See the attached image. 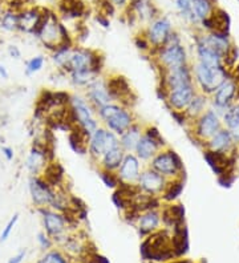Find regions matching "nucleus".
I'll use <instances>...</instances> for the list:
<instances>
[{"instance_id":"obj_23","label":"nucleus","mask_w":239,"mask_h":263,"mask_svg":"<svg viewBox=\"0 0 239 263\" xmlns=\"http://www.w3.org/2000/svg\"><path fill=\"white\" fill-rule=\"evenodd\" d=\"M46 8L43 7H25L19 11V31L27 35H35L39 31L44 18Z\"/></svg>"},{"instance_id":"obj_50","label":"nucleus","mask_w":239,"mask_h":263,"mask_svg":"<svg viewBox=\"0 0 239 263\" xmlns=\"http://www.w3.org/2000/svg\"><path fill=\"white\" fill-rule=\"evenodd\" d=\"M110 4H112L114 8H121V10H125L128 7L130 0H109Z\"/></svg>"},{"instance_id":"obj_37","label":"nucleus","mask_w":239,"mask_h":263,"mask_svg":"<svg viewBox=\"0 0 239 263\" xmlns=\"http://www.w3.org/2000/svg\"><path fill=\"white\" fill-rule=\"evenodd\" d=\"M0 25L8 32L19 31V11L6 8L0 14Z\"/></svg>"},{"instance_id":"obj_24","label":"nucleus","mask_w":239,"mask_h":263,"mask_svg":"<svg viewBox=\"0 0 239 263\" xmlns=\"http://www.w3.org/2000/svg\"><path fill=\"white\" fill-rule=\"evenodd\" d=\"M134 224L137 228V232L141 238H145V237L150 235L151 233L157 232L161 229L162 224L161 209H150V210L142 211L136 218Z\"/></svg>"},{"instance_id":"obj_43","label":"nucleus","mask_w":239,"mask_h":263,"mask_svg":"<svg viewBox=\"0 0 239 263\" xmlns=\"http://www.w3.org/2000/svg\"><path fill=\"white\" fill-rule=\"evenodd\" d=\"M18 222H19V214L16 213V214H14L10 218V221H8L7 223H6V226L3 228V232H2V234H0V242H6V241L10 238V235L12 234L15 226L18 224Z\"/></svg>"},{"instance_id":"obj_45","label":"nucleus","mask_w":239,"mask_h":263,"mask_svg":"<svg viewBox=\"0 0 239 263\" xmlns=\"http://www.w3.org/2000/svg\"><path fill=\"white\" fill-rule=\"evenodd\" d=\"M88 263H109V260L106 259L105 256H101L99 254H89Z\"/></svg>"},{"instance_id":"obj_48","label":"nucleus","mask_w":239,"mask_h":263,"mask_svg":"<svg viewBox=\"0 0 239 263\" xmlns=\"http://www.w3.org/2000/svg\"><path fill=\"white\" fill-rule=\"evenodd\" d=\"M25 254H27L25 253V250H21V251H19L16 255L11 256L7 263H21L23 262V259L25 258Z\"/></svg>"},{"instance_id":"obj_18","label":"nucleus","mask_w":239,"mask_h":263,"mask_svg":"<svg viewBox=\"0 0 239 263\" xmlns=\"http://www.w3.org/2000/svg\"><path fill=\"white\" fill-rule=\"evenodd\" d=\"M166 185H168V179L164 175H161L160 173H157L155 170H153V169L146 165L142 169L136 186H137V189L142 194L161 198Z\"/></svg>"},{"instance_id":"obj_31","label":"nucleus","mask_w":239,"mask_h":263,"mask_svg":"<svg viewBox=\"0 0 239 263\" xmlns=\"http://www.w3.org/2000/svg\"><path fill=\"white\" fill-rule=\"evenodd\" d=\"M209 104H210L209 96L198 92L197 95L194 96L193 100H191V102L189 104V106H187V108L185 109V112H183L187 119V123H193L194 120H197L202 113L206 112L209 109ZM187 127H189V125H187Z\"/></svg>"},{"instance_id":"obj_8","label":"nucleus","mask_w":239,"mask_h":263,"mask_svg":"<svg viewBox=\"0 0 239 263\" xmlns=\"http://www.w3.org/2000/svg\"><path fill=\"white\" fill-rule=\"evenodd\" d=\"M102 68H104V57L99 51L74 46L70 51L64 74L83 72V70H96L101 73Z\"/></svg>"},{"instance_id":"obj_39","label":"nucleus","mask_w":239,"mask_h":263,"mask_svg":"<svg viewBox=\"0 0 239 263\" xmlns=\"http://www.w3.org/2000/svg\"><path fill=\"white\" fill-rule=\"evenodd\" d=\"M176 8L178 11L179 16L189 24L198 25L195 16L193 14V0H174Z\"/></svg>"},{"instance_id":"obj_53","label":"nucleus","mask_w":239,"mask_h":263,"mask_svg":"<svg viewBox=\"0 0 239 263\" xmlns=\"http://www.w3.org/2000/svg\"><path fill=\"white\" fill-rule=\"evenodd\" d=\"M236 102H239V85H238V89H236Z\"/></svg>"},{"instance_id":"obj_11","label":"nucleus","mask_w":239,"mask_h":263,"mask_svg":"<svg viewBox=\"0 0 239 263\" xmlns=\"http://www.w3.org/2000/svg\"><path fill=\"white\" fill-rule=\"evenodd\" d=\"M173 32H174V28H173L172 20L165 15H158L145 28L141 29V35L148 42L151 53L161 48L162 46H165V43L168 42Z\"/></svg>"},{"instance_id":"obj_26","label":"nucleus","mask_w":239,"mask_h":263,"mask_svg":"<svg viewBox=\"0 0 239 263\" xmlns=\"http://www.w3.org/2000/svg\"><path fill=\"white\" fill-rule=\"evenodd\" d=\"M230 16L225 10L214 7L213 12L208 19L201 21L202 28L208 32H217V33H230Z\"/></svg>"},{"instance_id":"obj_9","label":"nucleus","mask_w":239,"mask_h":263,"mask_svg":"<svg viewBox=\"0 0 239 263\" xmlns=\"http://www.w3.org/2000/svg\"><path fill=\"white\" fill-rule=\"evenodd\" d=\"M187 128H189L190 134L193 136V141L204 147L205 142L210 140L219 129L223 128V124H222V117L218 113L209 108L197 120L190 123Z\"/></svg>"},{"instance_id":"obj_21","label":"nucleus","mask_w":239,"mask_h":263,"mask_svg":"<svg viewBox=\"0 0 239 263\" xmlns=\"http://www.w3.org/2000/svg\"><path fill=\"white\" fill-rule=\"evenodd\" d=\"M204 158L205 161L208 162L209 168L217 177L225 174V173H234L236 164L235 153L227 155V153H221V152L204 151Z\"/></svg>"},{"instance_id":"obj_7","label":"nucleus","mask_w":239,"mask_h":263,"mask_svg":"<svg viewBox=\"0 0 239 263\" xmlns=\"http://www.w3.org/2000/svg\"><path fill=\"white\" fill-rule=\"evenodd\" d=\"M149 168L164 175L168 181L185 177V166L182 158L174 149L166 146L160 151L148 164Z\"/></svg>"},{"instance_id":"obj_27","label":"nucleus","mask_w":239,"mask_h":263,"mask_svg":"<svg viewBox=\"0 0 239 263\" xmlns=\"http://www.w3.org/2000/svg\"><path fill=\"white\" fill-rule=\"evenodd\" d=\"M162 224L166 229L172 230L178 224L185 223V207L182 204L173 202V204H162L161 206Z\"/></svg>"},{"instance_id":"obj_32","label":"nucleus","mask_w":239,"mask_h":263,"mask_svg":"<svg viewBox=\"0 0 239 263\" xmlns=\"http://www.w3.org/2000/svg\"><path fill=\"white\" fill-rule=\"evenodd\" d=\"M42 177L53 187H64L65 172H64L63 166L60 165V162L55 161V160L50 162V165L43 172Z\"/></svg>"},{"instance_id":"obj_2","label":"nucleus","mask_w":239,"mask_h":263,"mask_svg":"<svg viewBox=\"0 0 239 263\" xmlns=\"http://www.w3.org/2000/svg\"><path fill=\"white\" fill-rule=\"evenodd\" d=\"M155 67L160 72L177 69V68L189 65V53L186 47L183 46L182 39L178 32H173L165 46L150 53Z\"/></svg>"},{"instance_id":"obj_4","label":"nucleus","mask_w":239,"mask_h":263,"mask_svg":"<svg viewBox=\"0 0 239 263\" xmlns=\"http://www.w3.org/2000/svg\"><path fill=\"white\" fill-rule=\"evenodd\" d=\"M96 112L102 127L116 133L117 136H121L128 128L132 127L137 121L132 108L121 105L118 102H110Z\"/></svg>"},{"instance_id":"obj_29","label":"nucleus","mask_w":239,"mask_h":263,"mask_svg":"<svg viewBox=\"0 0 239 263\" xmlns=\"http://www.w3.org/2000/svg\"><path fill=\"white\" fill-rule=\"evenodd\" d=\"M57 8L60 19L67 18L68 20H80L87 14V6L81 0H60Z\"/></svg>"},{"instance_id":"obj_30","label":"nucleus","mask_w":239,"mask_h":263,"mask_svg":"<svg viewBox=\"0 0 239 263\" xmlns=\"http://www.w3.org/2000/svg\"><path fill=\"white\" fill-rule=\"evenodd\" d=\"M125 152L123 151V147L117 146L113 147L110 151H108L105 155L100 158V161L97 162V166L101 170H109V172H117L118 168L123 164V160L125 157Z\"/></svg>"},{"instance_id":"obj_12","label":"nucleus","mask_w":239,"mask_h":263,"mask_svg":"<svg viewBox=\"0 0 239 263\" xmlns=\"http://www.w3.org/2000/svg\"><path fill=\"white\" fill-rule=\"evenodd\" d=\"M117 146H120L118 136L110 132L109 129H106L105 127L100 125L88 138V153L87 155L89 156L92 162H95L97 165L100 158L105 155L106 152Z\"/></svg>"},{"instance_id":"obj_42","label":"nucleus","mask_w":239,"mask_h":263,"mask_svg":"<svg viewBox=\"0 0 239 263\" xmlns=\"http://www.w3.org/2000/svg\"><path fill=\"white\" fill-rule=\"evenodd\" d=\"M37 263H69V260L60 250H48Z\"/></svg>"},{"instance_id":"obj_28","label":"nucleus","mask_w":239,"mask_h":263,"mask_svg":"<svg viewBox=\"0 0 239 263\" xmlns=\"http://www.w3.org/2000/svg\"><path fill=\"white\" fill-rule=\"evenodd\" d=\"M144 125L140 121H136L121 136H118L120 146L123 147V151L125 153H134L136 152V147H137L141 136L144 133Z\"/></svg>"},{"instance_id":"obj_46","label":"nucleus","mask_w":239,"mask_h":263,"mask_svg":"<svg viewBox=\"0 0 239 263\" xmlns=\"http://www.w3.org/2000/svg\"><path fill=\"white\" fill-rule=\"evenodd\" d=\"M8 55H10V57H12V59H15V60H20L21 59L20 49H19L16 46L8 47Z\"/></svg>"},{"instance_id":"obj_35","label":"nucleus","mask_w":239,"mask_h":263,"mask_svg":"<svg viewBox=\"0 0 239 263\" xmlns=\"http://www.w3.org/2000/svg\"><path fill=\"white\" fill-rule=\"evenodd\" d=\"M222 124H223V128L229 130L230 134L232 137V141L236 146H239V115L232 108H230L227 112H225L222 115Z\"/></svg>"},{"instance_id":"obj_13","label":"nucleus","mask_w":239,"mask_h":263,"mask_svg":"<svg viewBox=\"0 0 239 263\" xmlns=\"http://www.w3.org/2000/svg\"><path fill=\"white\" fill-rule=\"evenodd\" d=\"M37 211L42 215L44 232L53 239V242H59L60 239L68 234V228L72 224V221L65 213H61L51 207L37 209Z\"/></svg>"},{"instance_id":"obj_33","label":"nucleus","mask_w":239,"mask_h":263,"mask_svg":"<svg viewBox=\"0 0 239 263\" xmlns=\"http://www.w3.org/2000/svg\"><path fill=\"white\" fill-rule=\"evenodd\" d=\"M88 136H85L84 132L74 125L69 130L68 134V141H69V146L73 152L77 155H87L88 153Z\"/></svg>"},{"instance_id":"obj_5","label":"nucleus","mask_w":239,"mask_h":263,"mask_svg":"<svg viewBox=\"0 0 239 263\" xmlns=\"http://www.w3.org/2000/svg\"><path fill=\"white\" fill-rule=\"evenodd\" d=\"M69 110L73 125L80 128L85 136L91 137V134L100 127V120L97 117L96 109L89 104L84 95H70Z\"/></svg>"},{"instance_id":"obj_22","label":"nucleus","mask_w":239,"mask_h":263,"mask_svg":"<svg viewBox=\"0 0 239 263\" xmlns=\"http://www.w3.org/2000/svg\"><path fill=\"white\" fill-rule=\"evenodd\" d=\"M142 169H144V164L138 160L137 156L134 153H127L123 160V164L116 172L121 185H137Z\"/></svg>"},{"instance_id":"obj_17","label":"nucleus","mask_w":239,"mask_h":263,"mask_svg":"<svg viewBox=\"0 0 239 263\" xmlns=\"http://www.w3.org/2000/svg\"><path fill=\"white\" fill-rule=\"evenodd\" d=\"M236 89H238V84L232 80L231 78L221 85L217 91L211 95L210 105L213 110L218 113L219 116L225 112H227L234 104L236 102Z\"/></svg>"},{"instance_id":"obj_6","label":"nucleus","mask_w":239,"mask_h":263,"mask_svg":"<svg viewBox=\"0 0 239 263\" xmlns=\"http://www.w3.org/2000/svg\"><path fill=\"white\" fill-rule=\"evenodd\" d=\"M193 70L194 84L198 92L206 96H211L227 79L231 78V72L225 67H208L198 61L191 67Z\"/></svg>"},{"instance_id":"obj_10","label":"nucleus","mask_w":239,"mask_h":263,"mask_svg":"<svg viewBox=\"0 0 239 263\" xmlns=\"http://www.w3.org/2000/svg\"><path fill=\"white\" fill-rule=\"evenodd\" d=\"M166 146H168V144H166L165 138L161 134L158 128L154 127V125H146L144 133L138 141L134 155L137 156V158L142 164L148 165L151 158Z\"/></svg>"},{"instance_id":"obj_34","label":"nucleus","mask_w":239,"mask_h":263,"mask_svg":"<svg viewBox=\"0 0 239 263\" xmlns=\"http://www.w3.org/2000/svg\"><path fill=\"white\" fill-rule=\"evenodd\" d=\"M183 187H185V181L183 178H176L168 181L165 190L161 196L162 204H173L177 202L181 194L183 193Z\"/></svg>"},{"instance_id":"obj_1","label":"nucleus","mask_w":239,"mask_h":263,"mask_svg":"<svg viewBox=\"0 0 239 263\" xmlns=\"http://www.w3.org/2000/svg\"><path fill=\"white\" fill-rule=\"evenodd\" d=\"M36 37L51 52L61 46L74 43L65 23L60 19L55 11H51L48 8H46L44 18H43L39 31L36 33Z\"/></svg>"},{"instance_id":"obj_15","label":"nucleus","mask_w":239,"mask_h":263,"mask_svg":"<svg viewBox=\"0 0 239 263\" xmlns=\"http://www.w3.org/2000/svg\"><path fill=\"white\" fill-rule=\"evenodd\" d=\"M198 93L195 84L181 85V87L173 88L170 91L165 92L160 97L161 101L169 109L170 112H185V109L189 106L194 96Z\"/></svg>"},{"instance_id":"obj_3","label":"nucleus","mask_w":239,"mask_h":263,"mask_svg":"<svg viewBox=\"0 0 239 263\" xmlns=\"http://www.w3.org/2000/svg\"><path fill=\"white\" fill-rule=\"evenodd\" d=\"M140 251L145 260L168 262L176 258L174 249H173L172 232L166 228L160 229L148 237H145L144 242L141 243Z\"/></svg>"},{"instance_id":"obj_19","label":"nucleus","mask_w":239,"mask_h":263,"mask_svg":"<svg viewBox=\"0 0 239 263\" xmlns=\"http://www.w3.org/2000/svg\"><path fill=\"white\" fill-rule=\"evenodd\" d=\"M106 84L109 89L110 95L113 97V101L118 102L121 105L132 108L133 102L136 101V96L133 95L132 87L127 78H124L121 74H113L106 79Z\"/></svg>"},{"instance_id":"obj_44","label":"nucleus","mask_w":239,"mask_h":263,"mask_svg":"<svg viewBox=\"0 0 239 263\" xmlns=\"http://www.w3.org/2000/svg\"><path fill=\"white\" fill-rule=\"evenodd\" d=\"M37 243H39V246L42 247V250H46V251H48V250L52 247L53 245V239L51 238L50 235L47 234L46 232H42L37 234Z\"/></svg>"},{"instance_id":"obj_51","label":"nucleus","mask_w":239,"mask_h":263,"mask_svg":"<svg viewBox=\"0 0 239 263\" xmlns=\"http://www.w3.org/2000/svg\"><path fill=\"white\" fill-rule=\"evenodd\" d=\"M231 79L239 85V64H236L235 67L231 69Z\"/></svg>"},{"instance_id":"obj_38","label":"nucleus","mask_w":239,"mask_h":263,"mask_svg":"<svg viewBox=\"0 0 239 263\" xmlns=\"http://www.w3.org/2000/svg\"><path fill=\"white\" fill-rule=\"evenodd\" d=\"M214 10V0H193V14L198 25L201 21L208 19Z\"/></svg>"},{"instance_id":"obj_47","label":"nucleus","mask_w":239,"mask_h":263,"mask_svg":"<svg viewBox=\"0 0 239 263\" xmlns=\"http://www.w3.org/2000/svg\"><path fill=\"white\" fill-rule=\"evenodd\" d=\"M2 153H3V156L6 157V160H7V161H12V160L15 158V152L11 146H3V147H2Z\"/></svg>"},{"instance_id":"obj_14","label":"nucleus","mask_w":239,"mask_h":263,"mask_svg":"<svg viewBox=\"0 0 239 263\" xmlns=\"http://www.w3.org/2000/svg\"><path fill=\"white\" fill-rule=\"evenodd\" d=\"M51 161H53V149L50 142L47 138L36 140L25 160V169L31 175H42Z\"/></svg>"},{"instance_id":"obj_52","label":"nucleus","mask_w":239,"mask_h":263,"mask_svg":"<svg viewBox=\"0 0 239 263\" xmlns=\"http://www.w3.org/2000/svg\"><path fill=\"white\" fill-rule=\"evenodd\" d=\"M10 78V73H8V69L6 68V65L3 64H0V79H3V80H7Z\"/></svg>"},{"instance_id":"obj_49","label":"nucleus","mask_w":239,"mask_h":263,"mask_svg":"<svg viewBox=\"0 0 239 263\" xmlns=\"http://www.w3.org/2000/svg\"><path fill=\"white\" fill-rule=\"evenodd\" d=\"M96 21L97 23H100V24L104 27V28H109V19H108V16L104 14H99L97 16H96Z\"/></svg>"},{"instance_id":"obj_40","label":"nucleus","mask_w":239,"mask_h":263,"mask_svg":"<svg viewBox=\"0 0 239 263\" xmlns=\"http://www.w3.org/2000/svg\"><path fill=\"white\" fill-rule=\"evenodd\" d=\"M46 57L43 56V55H37V56H33L29 60H27L24 67L25 76H33V74L39 73L40 70L44 68V65H46Z\"/></svg>"},{"instance_id":"obj_20","label":"nucleus","mask_w":239,"mask_h":263,"mask_svg":"<svg viewBox=\"0 0 239 263\" xmlns=\"http://www.w3.org/2000/svg\"><path fill=\"white\" fill-rule=\"evenodd\" d=\"M84 96L96 110H99L100 108L108 105L110 102H114L109 89H108L106 79H104L102 76L93 81L89 87L85 88Z\"/></svg>"},{"instance_id":"obj_41","label":"nucleus","mask_w":239,"mask_h":263,"mask_svg":"<svg viewBox=\"0 0 239 263\" xmlns=\"http://www.w3.org/2000/svg\"><path fill=\"white\" fill-rule=\"evenodd\" d=\"M99 177L101 179V182L108 187V189L116 190L121 182H120L118 175L116 172H109V170H101L99 169Z\"/></svg>"},{"instance_id":"obj_25","label":"nucleus","mask_w":239,"mask_h":263,"mask_svg":"<svg viewBox=\"0 0 239 263\" xmlns=\"http://www.w3.org/2000/svg\"><path fill=\"white\" fill-rule=\"evenodd\" d=\"M204 151H211V152H221V153H227V155H232L238 151V146L234 144L232 137L230 132L226 128L219 129L214 136L211 137L210 140L205 142Z\"/></svg>"},{"instance_id":"obj_16","label":"nucleus","mask_w":239,"mask_h":263,"mask_svg":"<svg viewBox=\"0 0 239 263\" xmlns=\"http://www.w3.org/2000/svg\"><path fill=\"white\" fill-rule=\"evenodd\" d=\"M127 16L130 23L141 24V29L145 28L151 20H154L160 15L158 8L155 7L153 0H130L125 8Z\"/></svg>"},{"instance_id":"obj_36","label":"nucleus","mask_w":239,"mask_h":263,"mask_svg":"<svg viewBox=\"0 0 239 263\" xmlns=\"http://www.w3.org/2000/svg\"><path fill=\"white\" fill-rule=\"evenodd\" d=\"M74 47V43H70V44H65V46H61L60 48L55 49L53 52H51V60H52L53 65L56 67V69L59 72H63L65 70L67 67L68 60H69V55L72 48Z\"/></svg>"}]
</instances>
